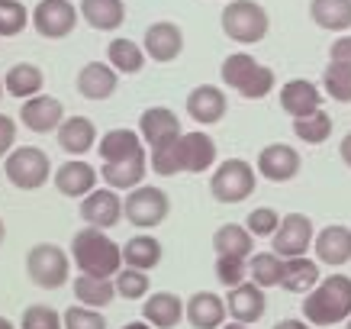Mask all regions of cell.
Here are the masks:
<instances>
[{"mask_svg": "<svg viewBox=\"0 0 351 329\" xmlns=\"http://www.w3.org/2000/svg\"><path fill=\"white\" fill-rule=\"evenodd\" d=\"M174 149H178V165H181V171H187V174H203V171L213 168V161H216V142H213V136L203 133V129L184 133Z\"/></svg>", "mask_w": 351, "mask_h": 329, "instance_id": "7c38bea8", "label": "cell"}, {"mask_svg": "<svg viewBox=\"0 0 351 329\" xmlns=\"http://www.w3.org/2000/svg\"><path fill=\"white\" fill-rule=\"evenodd\" d=\"M52 174V161L43 149L36 146H20L7 155V181L20 191H39L43 184H49Z\"/></svg>", "mask_w": 351, "mask_h": 329, "instance_id": "52a82bcc", "label": "cell"}, {"mask_svg": "<svg viewBox=\"0 0 351 329\" xmlns=\"http://www.w3.org/2000/svg\"><path fill=\"white\" fill-rule=\"evenodd\" d=\"M145 174H149L145 155L129 161H104V168H100V178L107 181V188H113V191H136V188H142Z\"/></svg>", "mask_w": 351, "mask_h": 329, "instance_id": "4316f807", "label": "cell"}, {"mask_svg": "<svg viewBox=\"0 0 351 329\" xmlns=\"http://www.w3.org/2000/svg\"><path fill=\"white\" fill-rule=\"evenodd\" d=\"M309 20L329 32L351 30V0H309Z\"/></svg>", "mask_w": 351, "mask_h": 329, "instance_id": "4dcf8cb0", "label": "cell"}, {"mask_svg": "<svg viewBox=\"0 0 351 329\" xmlns=\"http://www.w3.org/2000/svg\"><path fill=\"white\" fill-rule=\"evenodd\" d=\"M258 168L245 159H226L210 178V194L219 203H242L255 194Z\"/></svg>", "mask_w": 351, "mask_h": 329, "instance_id": "8992f818", "label": "cell"}, {"mask_svg": "<svg viewBox=\"0 0 351 329\" xmlns=\"http://www.w3.org/2000/svg\"><path fill=\"white\" fill-rule=\"evenodd\" d=\"M348 329H351V319H348Z\"/></svg>", "mask_w": 351, "mask_h": 329, "instance_id": "9f6ffc18", "label": "cell"}, {"mask_svg": "<svg viewBox=\"0 0 351 329\" xmlns=\"http://www.w3.org/2000/svg\"><path fill=\"white\" fill-rule=\"evenodd\" d=\"M81 16L90 30L113 32L126 23V3L123 0H81Z\"/></svg>", "mask_w": 351, "mask_h": 329, "instance_id": "83f0119b", "label": "cell"}, {"mask_svg": "<svg viewBox=\"0 0 351 329\" xmlns=\"http://www.w3.org/2000/svg\"><path fill=\"white\" fill-rule=\"evenodd\" d=\"M97 152H100L104 161H129V159L145 155L142 136H138L136 129H110V133H104L100 142H97Z\"/></svg>", "mask_w": 351, "mask_h": 329, "instance_id": "484cf974", "label": "cell"}, {"mask_svg": "<svg viewBox=\"0 0 351 329\" xmlns=\"http://www.w3.org/2000/svg\"><path fill=\"white\" fill-rule=\"evenodd\" d=\"M219 75H223V84L239 91L245 100H261L274 91V71L261 65L258 58H252L248 52H232L226 55L223 68H219Z\"/></svg>", "mask_w": 351, "mask_h": 329, "instance_id": "3957f363", "label": "cell"}, {"mask_svg": "<svg viewBox=\"0 0 351 329\" xmlns=\"http://www.w3.org/2000/svg\"><path fill=\"white\" fill-rule=\"evenodd\" d=\"M319 281H322L319 265H316L313 258H306V255H300V258H287V262H284L280 287L290 291V294H309V291H316Z\"/></svg>", "mask_w": 351, "mask_h": 329, "instance_id": "f1b7e54d", "label": "cell"}, {"mask_svg": "<svg viewBox=\"0 0 351 329\" xmlns=\"http://www.w3.org/2000/svg\"><path fill=\"white\" fill-rule=\"evenodd\" d=\"M97 178L100 174L84 159H71V161H64V165H58L52 181L64 197H87V194L97 191Z\"/></svg>", "mask_w": 351, "mask_h": 329, "instance_id": "7402d4cb", "label": "cell"}, {"mask_svg": "<svg viewBox=\"0 0 351 329\" xmlns=\"http://www.w3.org/2000/svg\"><path fill=\"white\" fill-rule=\"evenodd\" d=\"M81 220L94 229H110L123 220V197L113 188H97L81 201Z\"/></svg>", "mask_w": 351, "mask_h": 329, "instance_id": "4fadbf2b", "label": "cell"}, {"mask_svg": "<svg viewBox=\"0 0 351 329\" xmlns=\"http://www.w3.org/2000/svg\"><path fill=\"white\" fill-rule=\"evenodd\" d=\"M303 319L309 326H335L341 319H351V277L329 275L322 277L316 291H309L303 300Z\"/></svg>", "mask_w": 351, "mask_h": 329, "instance_id": "7a4b0ae2", "label": "cell"}, {"mask_svg": "<svg viewBox=\"0 0 351 329\" xmlns=\"http://www.w3.org/2000/svg\"><path fill=\"white\" fill-rule=\"evenodd\" d=\"M75 297L77 304H84V307H110L113 297H117V284L110 281V277H94V275H81L75 277Z\"/></svg>", "mask_w": 351, "mask_h": 329, "instance_id": "836d02e7", "label": "cell"}, {"mask_svg": "<svg viewBox=\"0 0 351 329\" xmlns=\"http://www.w3.org/2000/svg\"><path fill=\"white\" fill-rule=\"evenodd\" d=\"M142 317L155 329H174L187 317V304H184L178 294H171V291H158V294H149V297H145Z\"/></svg>", "mask_w": 351, "mask_h": 329, "instance_id": "44dd1931", "label": "cell"}, {"mask_svg": "<svg viewBox=\"0 0 351 329\" xmlns=\"http://www.w3.org/2000/svg\"><path fill=\"white\" fill-rule=\"evenodd\" d=\"M329 62L351 65V36H339V39L329 45Z\"/></svg>", "mask_w": 351, "mask_h": 329, "instance_id": "7dc6e473", "label": "cell"}, {"mask_svg": "<svg viewBox=\"0 0 351 329\" xmlns=\"http://www.w3.org/2000/svg\"><path fill=\"white\" fill-rule=\"evenodd\" d=\"M322 100H326L322 91L313 81H306V78H293V81H287L280 87V110L290 113L293 120H303L309 113L322 110Z\"/></svg>", "mask_w": 351, "mask_h": 329, "instance_id": "e0dca14e", "label": "cell"}, {"mask_svg": "<svg viewBox=\"0 0 351 329\" xmlns=\"http://www.w3.org/2000/svg\"><path fill=\"white\" fill-rule=\"evenodd\" d=\"M284 262L277 252H258L248 258V281H255L258 287H277L284 277Z\"/></svg>", "mask_w": 351, "mask_h": 329, "instance_id": "d590c367", "label": "cell"}, {"mask_svg": "<svg viewBox=\"0 0 351 329\" xmlns=\"http://www.w3.org/2000/svg\"><path fill=\"white\" fill-rule=\"evenodd\" d=\"M77 94L87 100H107L119 84V71L110 62H87L77 71Z\"/></svg>", "mask_w": 351, "mask_h": 329, "instance_id": "ffe728a7", "label": "cell"}, {"mask_svg": "<svg viewBox=\"0 0 351 329\" xmlns=\"http://www.w3.org/2000/svg\"><path fill=\"white\" fill-rule=\"evenodd\" d=\"M223 329H248L245 323H229V326H223Z\"/></svg>", "mask_w": 351, "mask_h": 329, "instance_id": "f5cc1de1", "label": "cell"}, {"mask_svg": "<svg viewBox=\"0 0 351 329\" xmlns=\"http://www.w3.org/2000/svg\"><path fill=\"white\" fill-rule=\"evenodd\" d=\"M20 329H64V319H58V313L45 304H32L23 310Z\"/></svg>", "mask_w": 351, "mask_h": 329, "instance_id": "b9f144b4", "label": "cell"}, {"mask_svg": "<svg viewBox=\"0 0 351 329\" xmlns=\"http://www.w3.org/2000/svg\"><path fill=\"white\" fill-rule=\"evenodd\" d=\"M20 120L23 126L32 129V133H58V126L64 123V106L58 97H49V94H39V97H29L23 100L20 106Z\"/></svg>", "mask_w": 351, "mask_h": 329, "instance_id": "5bb4252c", "label": "cell"}, {"mask_svg": "<svg viewBox=\"0 0 351 329\" xmlns=\"http://www.w3.org/2000/svg\"><path fill=\"white\" fill-rule=\"evenodd\" d=\"M123 329H155V326H149L145 319H136V323H126V326H123Z\"/></svg>", "mask_w": 351, "mask_h": 329, "instance_id": "f907efd6", "label": "cell"}, {"mask_svg": "<svg viewBox=\"0 0 351 329\" xmlns=\"http://www.w3.org/2000/svg\"><path fill=\"white\" fill-rule=\"evenodd\" d=\"M280 213L274 210V207H258V210L248 213V220H245V226H248V233L252 236H274L277 233V226H280Z\"/></svg>", "mask_w": 351, "mask_h": 329, "instance_id": "ee69618b", "label": "cell"}, {"mask_svg": "<svg viewBox=\"0 0 351 329\" xmlns=\"http://www.w3.org/2000/svg\"><path fill=\"white\" fill-rule=\"evenodd\" d=\"M332 129H335V123H332V117L326 110H316V113H309L303 120H293V133L306 146H322L332 136Z\"/></svg>", "mask_w": 351, "mask_h": 329, "instance_id": "8d00e7d4", "label": "cell"}, {"mask_svg": "<svg viewBox=\"0 0 351 329\" xmlns=\"http://www.w3.org/2000/svg\"><path fill=\"white\" fill-rule=\"evenodd\" d=\"M226 313H229L226 300L216 297L213 291H197L187 297V323L193 329H223Z\"/></svg>", "mask_w": 351, "mask_h": 329, "instance_id": "603a6c76", "label": "cell"}, {"mask_svg": "<svg viewBox=\"0 0 351 329\" xmlns=\"http://www.w3.org/2000/svg\"><path fill=\"white\" fill-rule=\"evenodd\" d=\"M213 249L216 255H235V258H252L255 252V236L248 233V226L239 223H226L216 229L213 236Z\"/></svg>", "mask_w": 351, "mask_h": 329, "instance_id": "d6a6232c", "label": "cell"}, {"mask_svg": "<svg viewBox=\"0 0 351 329\" xmlns=\"http://www.w3.org/2000/svg\"><path fill=\"white\" fill-rule=\"evenodd\" d=\"M142 49H145V55L149 58H155V62L168 65L174 62L178 55L184 52V32L178 23H152L149 30H145V39H142Z\"/></svg>", "mask_w": 351, "mask_h": 329, "instance_id": "2e32d148", "label": "cell"}, {"mask_svg": "<svg viewBox=\"0 0 351 329\" xmlns=\"http://www.w3.org/2000/svg\"><path fill=\"white\" fill-rule=\"evenodd\" d=\"M26 275L43 291H58L71 277V255L55 242H39L26 252Z\"/></svg>", "mask_w": 351, "mask_h": 329, "instance_id": "5b68a950", "label": "cell"}, {"mask_svg": "<svg viewBox=\"0 0 351 329\" xmlns=\"http://www.w3.org/2000/svg\"><path fill=\"white\" fill-rule=\"evenodd\" d=\"M339 155H341V161L351 168V133L345 139H341V146H339Z\"/></svg>", "mask_w": 351, "mask_h": 329, "instance_id": "681fc988", "label": "cell"}, {"mask_svg": "<svg viewBox=\"0 0 351 329\" xmlns=\"http://www.w3.org/2000/svg\"><path fill=\"white\" fill-rule=\"evenodd\" d=\"M322 87L332 100L339 104H351V65H339V62H329L326 71H322Z\"/></svg>", "mask_w": 351, "mask_h": 329, "instance_id": "74e56055", "label": "cell"}, {"mask_svg": "<svg viewBox=\"0 0 351 329\" xmlns=\"http://www.w3.org/2000/svg\"><path fill=\"white\" fill-rule=\"evenodd\" d=\"M43 84H45L43 68H39V65H32V62L13 65L10 71H7V78H3V87H7V94H10V97H23V100H29V97H39Z\"/></svg>", "mask_w": 351, "mask_h": 329, "instance_id": "1f68e13d", "label": "cell"}, {"mask_svg": "<svg viewBox=\"0 0 351 329\" xmlns=\"http://www.w3.org/2000/svg\"><path fill=\"white\" fill-rule=\"evenodd\" d=\"M138 136L149 142V149H165V146H174L184 136V129L174 110H168V106H149L138 117Z\"/></svg>", "mask_w": 351, "mask_h": 329, "instance_id": "8fae6325", "label": "cell"}, {"mask_svg": "<svg viewBox=\"0 0 351 329\" xmlns=\"http://www.w3.org/2000/svg\"><path fill=\"white\" fill-rule=\"evenodd\" d=\"M0 329H16V326H13V323H10L7 317H0Z\"/></svg>", "mask_w": 351, "mask_h": 329, "instance_id": "816d5d0a", "label": "cell"}, {"mask_svg": "<svg viewBox=\"0 0 351 329\" xmlns=\"http://www.w3.org/2000/svg\"><path fill=\"white\" fill-rule=\"evenodd\" d=\"M81 16V7H75L71 0H39L32 10V30L43 39H64L71 36Z\"/></svg>", "mask_w": 351, "mask_h": 329, "instance_id": "9c48e42d", "label": "cell"}, {"mask_svg": "<svg viewBox=\"0 0 351 329\" xmlns=\"http://www.w3.org/2000/svg\"><path fill=\"white\" fill-rule=\"evenodd\" d=\"M274 329H313L306 319H280Z\"/></svg>", "mask_w": 351, "mask_h": 329, "instance_id": "c3c4849f", "label": "cell"}, {"mask_svg": "<svg viewBox=\"0 0 351 329\" xmlns=\"http://www.w3.org/2000/svg\"><path fill=\"white\" fill-rule=\"evenodd\" d=\"M71 262L81 275L117 277L123 271V245H117L104 229L84 226L71 239Z\"/></svg>", "mask_w": 351, "mask_h": 329, "instance_id": "6da1fadb", "label": "cell"}, {"mask_svg": "<svg viewBox=\"0 0 351 329\" xmlns=\"http://www.w3.org/2000/svg\"><path fill=\"white\" fill-rule=\"evenodd\" d=\"M178 146V142H174ZM174 146H165V149H152V159H149V168L161 178H174L181 174V165H178V149Z\"/></svg>", "mask_w": 351, "mask_h": 329, "instance_id": "f6af8a7d", "label": "cell"}, {"mask_svg": "<svg viewBox=\"0 0 351 329\" xmlns=\"http://www.w3.org/2000/svg\"><path fill=\"white\" fill-rule=\"evenodd\" d=\"M223 32L239 45H255L261 43L271 30V16L258 0H229L223 7Z\"/></svg>", "mask_w": 351, "mask_h": 329, "instance_id": "277c9868", "label": "cell"}, {"mask_svg": "<svg viewBox=\"0 0 351 329\" xmlns=\"http://www.w3.org/2000/svg\"><path fill=\"white\" fill-rule=\"evenodd\" d=\"M226 110H229V100H226L223 87L197 84L191 94H187V113H191V120L203 123V126H213V123H219V120L226 117Z\"/></svg>", "mask_w": 351, "mask_h": 329, "instance_id": "ac0fdd59", "label": "cell"}, {"mask_svg": "<svg viewBox=\"0 0 351 329\" xmlns=\"http://www.w3.org/2000/svg\"><path fill=\"white\" fill-rule=\"evenodd\" d=\"M216 277L226 287H239L248 281V262L235 255H216Z\"/></svg>", "mask_w": 351, "mask_h": 329, "instance_id": "60d3db41", "label": "cell"}, {"mask_svg": "<svg viewBox=\"0 0 351 329\" xmlns=\"http://www.w3.org/2000/svg\"><path fill=\"white\" fill-rule=\"evenodd\" d=\"M113 284H117V294H119V297L142 300V297H149L152 277H149V271H138V268H123V271L113 277Z\"/></svg>", "mask_w": 351, "mask_h": 329, "instance_id": "f35d334b", "label": "cell"}, {"mask_svg": "<svg viewBox=\"0 0 351 329\" xmlns=\"http://www.w3.org/2000/svg\"><path fill=\"white\" fill-rule=\"evenodd\" d=\"M62 319H64V329H107L104 313H100V310H94V307H84V304L68 307Z\"/></svg>", "mask_w": 351, "mask_h": 329, "instance_id": "7bdbcfd3", "label": "cell"}, {"mask_svg": "<svg viewBox=\"0 0 351 329\" xmlns=\"http://www.w3.org/2000/svg\"><path fill=\"white\" fill-rule=\"evenodd\" d=\"M171 210V197L161 188H152V184H142L136 191H129V197H123V216H126L132 226H142V229H152L158 226Z\"/></svg>", "mask_w": 351, "mask_h": 329, "instance_id": "ba28073f", "label": "cell"}, {"mask_svg": "<svg viewBox=\"0 0 351 329\" xmlns=\"http://www.w3.org/2000/svg\"><path fill=\"white\" fill-rule=\"evenodd\" d=\"M13 142H16V123L13 117L0 113V159H7L13 152Z\"/></svg>", "mask_w": 351, "mask_h": 329, "instance_id": "bcb514c9", "label": "cell"}, {"mask_svg": "<svg viewBox=\"0 0 351 329\" xmlns=\"http://www.w3.org/2000/svg\"><path fill=\"white\" fill-rule=\"evenodd\" d=\"M3 91H7V87H3V78H0V100H3Z\"/></svg>", "mask_w": 351, "mask_h": 329, "instance_id": "11a10c76", "label": "cell"}, {"mask_svg": "<svg viewBox=\"0 0 351 329\" xmlns=\"http://www.w3.org/2000/svg\"><path fill=\"white\" fill-rule=\"evenodd\" d=\"M145 49L142 45H136L132 39H113V43L107 45V62L117 68L119 75H138L142 68H145Z\"/></svg>", "mask_w": 351, "mask_h": 329, "instance_id": "e575fe53", "label": "cell"}, {"mask_svg": "<svg viewBox=\"0 0 351 329\" xmlns=\"http://www.w3.org/2000/svg\"><path fill=\"white\" fill-rule=\"evenodd\" d=\"M258 174H265V181L284 184L300 174V152L290 149L287 142H274L258 152Z\"/></svg>", "mask_w": 351, "mask_h": 329, "instance_id": "9a60e30c", "label": "cell"}, {"mask_svg": "<svg viewBox=\"0 0 351 329\" xmlns=\"http://www.w3.org/2000/svg\"><path fill=\"white\" fill-rule=\"evenodd\" d=\"M316 262L332 268H341L351 262V229L348 226L332 223L316 233Z\"/></svg>", "mask_w": 351, "mask_h": 329, "instance_id": "cb8c5ba5", "label": "cell"}, {"mask_svg": "<svg viewBox=\"0 0 351 329\" xmlns=\"http://www.w3.org/2000/svg\"><path fill=\"white\" fill-rule=\"evenodd\" d=\"M313 239H316V229L306 213H287L277 226V233L271 236V252H277L280 258H300L309 252Z\"/></svg>", "mask_w": 351, "mask_h": 329, "instance_id": "30bf717a", "label": "cell"}, {"mask_svg": "<svg viewBox=\"0 0 351 329\" xmlns=\"http://www.w3.org/2000/svg\"><path fill=\"white\" fill-rule=\"evenodd\" d=\"M226 307H229L235 323H245V326H248V323H258L267 310L265 287H258L255 281H245V284H239V287H229Z\"/></svg>", "mask_w": 351, "mask_h": 329, "instance_id": "d6986e66", "label": "cell"}, {"mask_svg": "<svg viewBox=\"0 0 351 329\" xmlns=\"http://www.w3.org/2000/svg\"><path fill=\"white\" fill-rule=\"evenodd\" d=\"M29 26V10L23 0H0V36H20Z\"/></svg>", "mask_w": 351, "mask_h": 329, "instance_id": "ab89813d", "label": "cell"}, {"mask_svg": "<svg viewBox=\"0 0 351 329\" xmlns=\"http://www.w3.org/2000/svg\"><path fill=\"white\" fill-rule=\"evenodd\" d=\"M161 242L155 236L142 233V236H132L126 245H123V265L126 268H138V271H152V268L161 265Z\"/></svg>", "mask_w": 351, "mask_h": 329, "instance_id": "f546056e", "label": "cell"}, {"mask_svg": "<svg viewBox=\"0 0 351 329\" xmlns=\"http://www.w3.org/2000/svg\"><path fill=\"white\" fill-rule=\"evenodd\" d=\"M3 236H7V226H3V220H0V242H3Z\"/></svg>", "mask_w": 351, "mask_h": 329, "instance_id": "db71d44e", "label": "cell"}, {"mask_svg": "<svg viewBox=\"0 0 351 329\" xmlns=\"http://www.w3.org/2000/svg\"><path fill=\"white\" fill-rule=\"evenodd\" d=\"M97 142V126L90 117H68L58 126V146H62L68 155H87V152L94 149Z\"/></svg>", "mask_w": 351, "mask_h": 329, "instance_id": "d4e9b609", "label": "cell"}]
</instances>
